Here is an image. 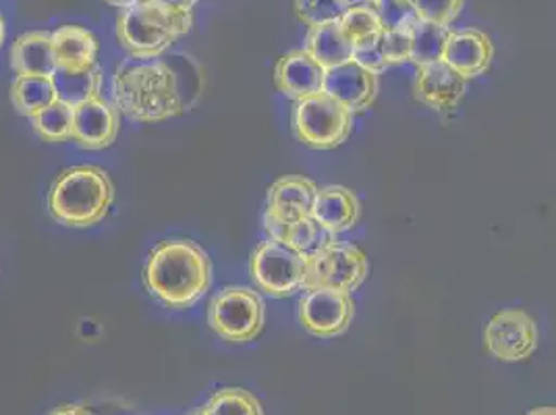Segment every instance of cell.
Returning <instances> with one entry per match:
<instances>
[{
	"label": "cell",
	"mask_w": 556,
	"mask_h": 415,
	"mask_svg": "<svg viewBox=\"0 0 556 415\" xmlns=\"http://www.w3.org/2000/svg\"><path fill=\"white\" fill-rule=\"evenodd\" d=\"M113 98L118 113L154 123L184 113L177 75L163 61H141L118 67L113 79Z\"/></svg>",
	"instance_id": "cell-2"
},
{
	"label": "cell",
	"mask_w": 556,
	"mask_h": 415,
	"mask_svg": "<svg viewBox=\"0 0 556 415\" xmlns=\"http://www.w3.org/2000/svg\"><path fill=\"white\" fill-rule=\"evenodd\" d=\"M467 79L444 61L424 65L417 71L416 98L434 111H451L464 98Z\"/></svg>",
	"instance_id": "cell-15"
},
{
	"label": "cell",
	"mask_w": 556,
	"mask_h": 415,
	"mask_svg": "<svg viewBox=\"0 0 556 415\" xmlns=\"http://www.w3.org/2000/svg\"><path fill=\"white\" fill-rule=\"evenodd\" d=\"M355 305L349 293L334 289H309L300 301V323L314 337H339L353 320Z\"/></svg>",
	"instance_id": "cell-10"
},
{
	"label": "cell",
	"mask_w": 556,
	"mask_h": 415,
	"mask_svg": "<svg viewBox=\"0 0 556 415\" xmlns=\"http://www.w3.org/2000/svg\"><path fill=\"white\" fill-rule=\"evenodd\" d=\"M368 277V257L355 246L330 243L305 257L302 289H334L353 293Z\"/></svg>",
	"instance_id": "cell-6"
},
{
	"label": "cell",
	"mask_w": 556,
	"mask_h": 415,
	"mask_svg": "<svg viewBox=\"0 0 556 415\" xmlns=\"http://www.w3.org/2000/svg\"><path fill=\"white\" fill-rule=\"evenodd\" d=\"M492 56H494V48L484 32L464 29V32L451 34L442 61L465 79H471L482 75L490 67Z\"/></svg>",
	"instance_id": "cell-17"
},
{
	"label": "cell",
	"mask_w": 556,
	"mask_h": 415,
	"mask_svg": "<svg viewBox=\"0 0 556 415\" xmlns=\"http://www.w3.org/2000/svg\"><path fill=\"white\" fill-rule=\"evenodd\" d=\"M323 92L341 102L351 113H359L374 102L378 79L376 73L364 70L355 61H348L339 67L326 70Z\"/></svg>",
	"instance_id": "cell-12"
},
{
	"label": "cell",
	"mask_w": 556,
	"mask_h": 415,
	"mask_svg": "<svg viewBox=\"0 0 556 415\" xmlns=\"http://www.w3.org/2000/svg\"><path fill=\"white\" fill-rule=\"evenodd\" d=\"M195 415H198V414H195Z\"/></svg>",
	"instance_id": "cell-38"
},
{
	"label": "cell",
	"mask_w": 556,
	"mask_h": 415,
	"mask_svg": "<svg viewBox=\"0 0 556 415\" xmlns=\"http://www.w3.org/2000/svg\"><path fill=\"white\" fill-rule=\"evenodd\" d=\"M305 255L293 248L268 239L252 255L255 285L270 298H289L302 289Z\"/></svg>",
	"instance_id": "cell-8"
},
{
	"label": "cell",
	"mask_w": 556,
	"mask_h": 415,
	"mask_svg": "<svg viewBox=\"0 0 556 415\" xmlns=\"http://www.w3.org/2000/svg\"><path fill=\"white\" fill-rule=\"evenodd\" d=\"M212 282L210 257L189 239L159 243L143 266L146 291L166 307L186 310L204 298Z\"/></svg>",
	"instance_id": "cell-1"
},
{
	"label": "cell",
	"mask_w": 556,
	"mask_h": 415,
	"mask_svg": "<svg viewBox=\"0 0 556 415\" xmlns=\"http://www.w3.org/2000/svg\"><path fill=\"white\" fill-rule=\"evenodd\" d=\"M378 17L382 29L399 32H412V27L419 22L412 0H380Z\"/></svg>",
	"instance_id": "cell-29"
},
{
	"label": "cell",
	"mask_w": 556,
	"mask_h": 415,
	"mask_svg": "<svg viewBox=\"0 0 556 415\" xmlns=\"http://www.w3.org/2000/svg\"><path fill=\"white\" fill-rule=\"evenodd\" d=\"M378 48L382 54L384 65H396L409 61L412 54V36L409 32H399V29H382L378 38Z\"/></svg>",
	"instance_id": "cell-31"
},
{
	"label": "cell",
	"mask_w": 556,
	"mask_h": 415,
	"mask_svg": "<svg viewBox=\"0 0 556 415\" xmlns=\"http://www.w3.org/2000/svg\"><path fill=\"white\" fill-rule=\"evenodd\" d=\"M189 9L164 0H141L125 7L116 20V38L138 61H154L191 29Z\"/></svg>",
	"instance_id": "cell-4"
},
{
	"label": "cell",
	"mask_w": 556,
	"mask_h": 415,
	"mask_svg": "<svg viewBox=\"0 0 556 415\" xmlns=\"http://www.w3.org/2000/svg\"><path fill=\"white\" fill-rule=\"evenodd\" d=\"M264 223H266V231L270 235V239L293 248L295 252H300L305 257L320 252L323 248L337 241V235L326 231L325 227L318 221H314L312 216L298 221V223H291V225H285V223H278V221L264 216Z\"/></svg>",
	"instance_id": "cell-21"
},
{
	"label": "cell",
	"mask_w": 556,
	"mask_h": 415,
	"mask_svg": "<svg viewBox=\"0 0 556 415\" xmlns=\"http://www.w3.org/2000/svg\"><path fill=\"white\" fill-rule=\"evenodd\" d=\"M4 40H7V25H4V20L0 15V48L4 45Z\"/></svg>",
	"instance_id": "cell-37"
},
{
	"label": "cell",
	"mask_w": 556,
	"mask_h": 415,
	"mask_svg": "<svg viewBox=\"0 0 556 415\" xmlns=\"http://www.w3.org/2000/svg\"><path fill=\"white\" fill-rule=\"evenodd\" d=\"M312 218L318 221L326 231L332 235L349 231L359 218V202L348 187L332 185L326 189H318L316 202L312 208Z\"/></svg>",
	"instance_id": "cell-18"
},
{
	"label": "cell",
	"mask_w": 556,
	"mask_h": 415,
	"mask_svg": "<svg viewBox=\"0 0 556 415\" xmlns=\"http://www.w3.org/2000/svg\"><path fill=\"white\" fill-rule=\"evenodd\" d=\"M106 4H111V7H118V9H125V7H131V4H136V2H141V0H104Z\"/></svg>",
	"instance_id": "cell-34"
},
{
	"label": "cell",
	"mask_w": 556,
	"mask_h": 415,
	"mask_svg": "<svg viewBox=\"0 0 556 415\" xmlns=\"http://www.w3.org/2000/svg\"><path fill=\"white\" fill-rule=\"evenodd\" d=\"M50 415H93L92 410L88 405H81V403H67V405H61L56 407Z\"/></svg>",
	"instance_id": "cell-32"
},
{
	"label": "cell",
	"mask_w": 556,
	"mask_h": 415,
	"mask_svg": "<svg viewBox=\"0 0 556 415\" xmlns=\"http://www.w3.org/2000/svg\"><path fill=\"white\" fill-rule=\"evenodd\" d=\"M451 29L444 25L417 22L409 36H412V54L409 61H414L417 67L439 63L444 56V48L451 38Z\"/></svg>",
	"instance_id": "cell-23"
},
{
	"label": "cell",
	"mask_w": 556,
	"mask_h": 415,
	"mask_svg": "<svg viewBox=\"0 0 556 415\" xmlns=\"http://www.w3.org/2000/svg\"><path fill=\"white\" fill-rule=\"evenodd\" d=\"M348 9H371V11H378L380 7V0H343Z\"/></svg>",
	"instance_id": "cell-33"
},
{
	"label": "cell",
	"mask_w": 556,
	"mask_h": 415,
	"mask_svg": "<svg viewBox=\"0 0 556 415\" xmlns=\"http://www.w3.org/2000/svg\"><path fill=\"white\" fill-rule=\"evenodd\" d=\"M303 50L323 70H332L348 61H353V45L345 34V29L341 27V22L309 27Z\"/></svg>",
	"instance_id": "cell-20"
},
{
	"label": "cell",
	"mask_w": 556,
	"mask_h": 415,
	"mask_svg": "<svg viewBox=\"0 0 556 415\" xmlns=\"http://www.w3.org/2000/svg\"><path fill=\"white\" fill-rule=\"evenodd\" d=\"M526 415H556V412L555 407H540V410H533V412Z\"/></svg>",
	"instance_id": "cell-36"
},
{
	"label": "cell",
	"mask_w": 556,
	"mask_h": 415,
	"mask_svg": "<svg viewBox=\"0 0 556 415\" xmlns=\"http://www.w3.org/2000/svg\"><path fill=\"white\" fill-rule=\"evenodd\" d=\"M326 70H323L305 50H291L277 63L275 84L278 92L295 102L323 92Z\"/></svg>",
	"instance_id": "cell-16"
},
{
	"label": "cell",
	"mask_w": 556,
	"mask_h": 415,
	"mask_svg": "<svg viewBox=\"0 0 556 415\" xmlns=\"http://www.w3.org/2000/svg\"><path fill=\"white\" fill-rule=\"evenodd\" d=\"M412 2L419 22L444 25V27L453 24L464 9V0H412Z\"/></svg>",
	"instance_id": "cell-30"
},
{
	"label": "cell",
	"mask_w": 556,
	"mask_h": 415,
	"mask_svg": "<svg viewBox=\"0 0 556 415\" xmlns=\"http://www.w3.org/2000/svg\"><path fill=\"white\" fill-rule=\"evenodd\" d=\"M54 84H56L59 100H63L70 106H75V104L100 93V90H102V73L98 67L88 71V73L56 71L54 73Z\"/></svg>",
	"instance_id": "cell-24"
},
{
	"label": "cell",
	"mask_w": 556,
	"mask_h": 415,
	"mask_svg": "<svg viewBox=\"0 0 556 415\" xmlns=\"http://www.w3.org/2000/svg\"><path fill=\"white\" fill-rule=\"evenodd\" d=\"M348 11L343 0H295V13L307 27L341 22Z\"/></svg>",
	"instance_id": "cell-28"
},
{
	"label": "cell",
	"mask_w": 556,
	"mask_h": 415,
	"mask_svg": "<svg viewBox=\"0 0 556 415\" xmlns=\"http://www.w3.org/2000/svg\"><path fill=\"white\" fill-rule=\"evenodd\" d=\"M198 415H264V410L252 392L231 387L216 392Z\"/></svg>",
	"instance_id": "cell-26"
},
{
	"label": "cell",
	"mask_w": 556,
	"mask_h": 415,
	"mask_svg": "<svg viewBox=\"0 0 556 415\" xmlns=\"http://www.w3.org/2000/svg\"><path fill=\"white\" fill-rule=\"evenodd\" d=\"M71 123H73V106L63 100L50 104L40 115L31 118V127L38 138L47 143H65L71 139Z\"/></svg>",
	"instance_id": "cell-25"
},
{
	"label": "cell",
	"mask_w": 556,
	"mask_h": 415,
	"mask_svg": "<svg viewBox=\"0 0 556 415\" xmlns=\"http://www.w3.org/2000/svg\"><path fill=\"white\" fill-rule=\"evenodd\" d=\"M351 127L353 113L325 92L298 100L293 109V131L314 150L339 148L348 141Z\"/></svg>",
	"instance_id": "cell-5"
},
{
	"label": "cell",
	"mask_w": 556,
	"mask_h": 415,
	"mask_svg": "<svg viewBox=\"0 0 556 415\" xmlns=\"http://www.w3.org/2000/svg\"><path fill=\"white\" fill-rule=\"evenodd\" d=\"M121 129V113L100 93L73 106L71 141L84 150H104L115 143Z\"/></svg>",
	"instance_id": "cell-11"
},
{
	"label": "cell",
	"mask_w": 556,
	"mask_h": 415,
	"mask_svg": "<svg viewBox=\"0 0 556 415\" xmlns=\"http://www.w3.org/2000/svg\"><path fill=\"white\" fill-rule=\"evenodd\" d=\"M208 323L229 343H248L264 328V301L245 287L220 291L208 307Z\"/></svg>",
	"instance_id": "cell-7"
},
{
	"label": "cell",
	"mask_w": 556,
	"mask_h": 415,
	"mask_svg": "<svg viewBox=\"0 0 556 415\" xmlns=\"http://www.w3.org/2000/svg\"><path fill=\"white\" fill-rule=\"evenodd\" d=\"M341 27L345 29L353 48L371 42L382 34L378 11L371 9H349L341 20Z\"/></svg>",
	"instance_id": "cell-27"
},
{
	"label": "cell",
	"mask_w": 556,
	"mask_h": 415,
	"mask_svg": "<svg viewBox=\"0 0 556 415\" xmlns=\"http://www.w3.org/2000/svg\"><path fill=\"white\" fill-rule=\"evenodd\" d=\"M11 67L17 75L54 77L56 63L50 32H25L11 47Z\"/></svg>",
	"instance_id": "cell-19"
},
{
	"label": "cell",
	"mask_w": 556,
	"mask_h": 415,
	"mask_svg": "<svg viewBox=\"0 0 556 415\" xmlns=\"http://www.w3.org/2000/svg\"><path fill=\"white\" fill-rule=\"evenodd\" d=\"M115 204V184L96 164H77L56 175L48 191L50 216L70 229H90L102 223Z\"/></svg>",
	"instance_id": "cell-3"
},
{
	"label": "cell",
	"mask_w": 556,
	"mask_h": 415,
	"mask_svg": "<svg viewBox=\"0 0 556 415\" xmlns=\"http://www.w3.org/2000/svg\"><path fill=\"white\" fill-rule=\"evenodd\" d=\"M318 187L305 177H282L270 185L266 200V218L291 225L312 216Z\"/></svg>",
	"instance_id": "cell-13"
},
{
	"label": "cell",
	"mask_w": 556,
	"mask_h": 415,
	"mask_svg": "<svg viewBox=\"0 0 556 415\" xmlns=\"http://www.w3.org/2000/svg\"><path fill=\"white\" fill-rule=\"evenodd\" d=\"M484 343L501 362H523L538 347V328L523 310H503L486 324Z\"/></svg>",
	"instance_id": "cell-9"
},
{
	"label": "cell",
	"mask_w": 556,
	"mask_h": 415,
	"mask_svg": "<svg viewBox=\"0 0 556 415\" xmlns=\"http://www.w3.org/2000/svg\"><path fill=\"white\" fill-rule=\"evenodd\" d=\"M50 36L56 71L88 73L98 67L100 42L90 29L81 25H61Z\"/></svg>",
	"instance_id": "cell-14"
},
{
	"label": "cell",
	"mask_w": 556,
	"mask_h": 415,
	"mask_svg": "<svg viewBox=\"0 0 556 415\" xmlns=\"http://www.w3.org/2000/svg\"><path fill=\"white\" fill-rule=\"evenodd\" d=\"M164 2H170V4L181 7V9H191V4H193L195 0H164Z\"/></svg>",
	"instance_id": "cell-35"
},
{
	"label": "cell",
	"mask_w": 556,
	"mask_h": 415,
	"mask_svg": "<svg viewBox=\"0 0 556 415\" xmlns=\"http://www.w3.org/2000/svg\"><path fill=\"white\" fill-rule=\"evenodd\" d=\"M59 100L54 77L17 75L11 86V102L20 115L29 121Z\"/></svg>",
	"instance_id": "cell-22"
}]
</instances>
